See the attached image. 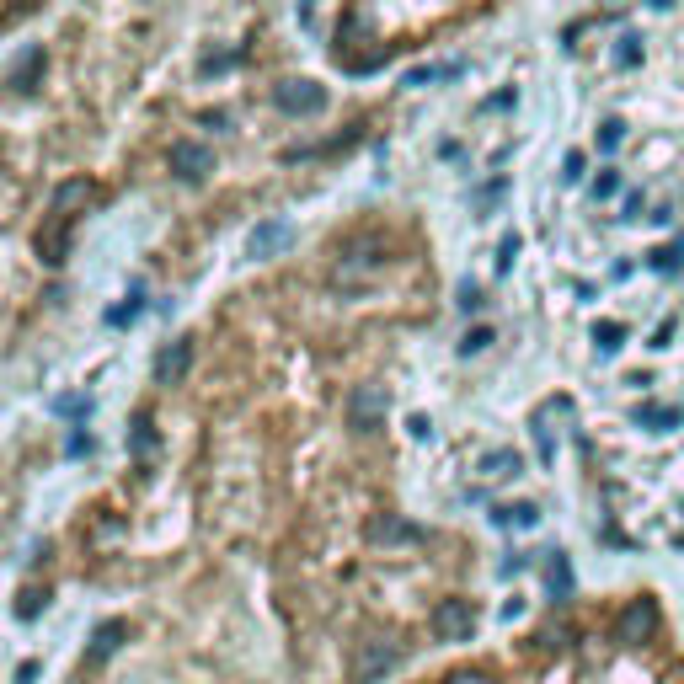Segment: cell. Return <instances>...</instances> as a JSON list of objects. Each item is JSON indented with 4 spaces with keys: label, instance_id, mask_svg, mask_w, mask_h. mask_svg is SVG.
Instances as JSON below:
<instances>
[{
    "label": "cell",
    "instance_id": "obj_1",
    "mask_svg": "<svg viewBox=\"0 0 684 684\" xmlns=\"http://www.w3.org/2000/svg\"><path fill=\"white\" fill-rule=\"evenodd\" d=\"M401 663V642L396 636H364L359 652H353V684H375Z\"/></svg>",
    "mask_w": 684,
    "mask_h": 684
},
{
    "label": "cell",
    "instance_id": "obj_2",
    "mask_svg": "<svg viewBox=\"0 0 684 684\" xmlns=\"http://www.w3.org/2000/svg\"><path fill=\"white\" fill-rule=\"evenodd\" d=\"M658 620H663V615H658V599H647V594L631 599L626 610L615 615V642H620V647H642V642H652V636H658Z\"/></svg>",
    "mask_w": 684,
    "mask_h": 684
},
{
    "label": "cell",
    "instance_id": "obj_3",
    "mask_svg": "<svg viewBox=\"0 0 684 684\" xmlns=\"http://www.w3.org/2000/svg\"><path fill=\"white\" fill-rule=\"evenodd\" d=\"M428 626H433L439 642H471V631H476L471 599H439V604H433V615H428Z\"/></svg>",
    "mask_w": 684,
    "mask_h": 684
},
{
    "label": "cell",
    "instance_id": "obj_4",
    "mask_svg": "<svg viewBox=\"0 0 684 684\" xmlns=\"http://www.w3.org/2000/svg\"><path fill=\"white\" fill-rule=\"evenodd\" d=\"M385 412H391V401H385L380 385H353V391H348V428L353 433L385 428Z\"/></svg>",
    "mask_w": 684,
    "mask_h": 684
},
{
    "label": "cell",
    "instance_id": "obj_5",
    "mask_svg": "<svg viewBox=\"0 0 684 684\" xmlns=\"http://www.w3.org/2000/svg\"><path fill=\"white\" fill-rule=\"evenodd\" d=\"M273 102H278V113H289V118H316V113H326V86H316V81H278Z\"/></svg>",
    "mask_w": 684,
    "mask_h": 684
},
{
    "label": "cell",
    "instance_id": "obj_6",
    "mask_svg": "<svg viewBox=\"0 0 684 684\" xmlns=\"http://www.w3.org/2000/svg\"><path fill=\"white\" fill-rule=\"evenodd\" d=\"M380 257H385V241H380V236H359V241H348V246L337 252V278H342V284H353V278L375 273V268H380Z\"/></svg>",
    "mask_w": 684,
    "mask_h": 684
},
{
    "label": "cell",
    "instance_id": "obj_7",
    "mask_svg": "<svg viewBox=\"0 0 684 684\" xmlns=\"http://www.w3.org/2000/svg\"><path fill=\"white\" fill-rule=\"evenodd\" d=\"M171 171H177L182 182H204L214 171L209 145H198V139H177V145H171Z\"/></svg>",
    "mask_w": 684,
    "mask_h": 684
},
{
    "label": "cell",
    "instance_id": "obj_8",
    "mask_svg": "<svg viewBox=\"0 0 684 684\" xmlns=\"http://www.w3.org/2000/svg\"><path fill=\"white\" fill-rule=\"evenodd\" d=\"M97 204V182L91 177H70V182H59L54 198H49V214H59V220H70V214H81Z\"/></svg>",
    "mask_w": 684,
    "mask_h": 684
},
{
    "label": "cell",
    "instance_id": "obj_9",
    "mask_svg": "<svg viewBox=\"0 0 684 684\" xmlns=\"http://www.w3.org/2000/svg\"><path fill=\"white\" fill-rule=\"evenodd\" d=\"M188 369H193V342L188 337L166 342V348L155 353V385H182V380H188Z\"/></svg>",
    "mask_w": 684,
    "mask_h": 684
},
{
    "label": "cell",
    "instance_id": "obj_10",
    "mask_svg": "<svg viewBox=\"0 0 684 684\" xmlns=\"http://www.w3.org/2000/svg\"><path fill=\"white\" fill-rule=\"evenodd\" d=\"M369 540H375V546H423V530H417L412 519H401V513H380V519L369 524Z\"/></svg>",
    "mask_w": 684,
    "mask_h": 684
},
{
    "label": "cell",
    "instance_id": "obj_11",
    "mask_svg": "<svg viewBox=\"0 0 684 684\" xmlns=\"http://www.w3.org/2000/svg\"><path fill=\"white\" fill-rule=\"evenodd\" d=\"M70 220H59V214H49V225L33 236V246H38V262L43 268H59V262L70 257V230H65Z\"/></svg>",
    "mask_w": 684,
    "mask_h": 684
},
{
    "label": "cell",
    "instance_id": "obj_12",
    "mask_svg": "<svg viewBox=\"0 0 684 684\" xmlns=\"http://www.w3.org/2000/svg\"><path fill=\"white\" fill-rule=\"evenodd\" d=\"M289 246V220H262L252 236H246V257H278Z\"/></svg>",
    "mask_w": 684,
    "mask_h": 684
},
{
    "label": "cell",
    "instance_id": "obj_13",
    "mask_svg": "<svg viewBox=\"0 0 684 684\" xmlns=\"http://www.w3.org/2000/svg\"><path fill=\"white\" fill-rule=\"evenodd\" d=\"M43 65H49V59H43V49H38V43H27L22 59L11 65V86H17V91H38V81H43Z\"/></svg>",
    "mask_w": 684,
    "mask_h": 684
},
{
    "label": "cell",
    "instance_id": "obj_14",
    "mask_svg": "<svg viewBox=\"0 0 684 684\" xmlns=\"http://www.w3.org/2000/svg\"><path fill=\"white\" fill-rule=\"evenodd\" d=\"M546 588L556 604H572V562L562 551H546Z\"/></svg>",
    "mask_w": 684,
    "mask_h": 684
},
{
    "label": "cell",
    "instance_id": "obj_15",
    "mask_svg": "<svg viewBox=\"0 0 684 684\" xmlns=\"http://www.w3.org/2000/svg\"><path fill=\"white\" fill-rule=\"evenodd\" d=\"M679 423H684V412H679V407H658V401H642V407H636V428L668 433V428H679Z\"/></svg>",
    "mask_w": 684,
    "mask_h": 684
},
{
    "label": "cell",
    "instance_id": "obj_16",
    "mask_svg": "<svg viewBox=\"0 0 684 684\" xmlns=\"http://www.w3.org/2000/svg\"><path fill=\"white\" fill-rule=\"evenodd\" d=\"M492 524H497V530H535V524H540V508H535V503L497 508V513H492Z\"/></svg>",
    "mask_w": 684,
    "mask_h": 684
},
{
    "label": "cell",
    "instance_id": "obj_17",
    "mask_svg": "<svg viewBox=\"0 0 684 684\" xmlns=\"http://www.w3.org/2000/svg\"><path fill=\"white\" fill-rule=\"evenodd\" d=\"M519 471H524L519 449H487L481 455V476H519Z\"/></svg>",
    "mask_w": 684,
    "mask_h": 684
},
{
    "label": "cell",
    "instance_id": "obj_18",
    "mask_svg": "<svg viewBox=\"0 0 684 684\" xmlns=\"http://www.w3.org/2000/svg\"><path fill=\"white\" fill-rule=\"evenodd\" d=\"M123 636H129V626H123V620H102V626L91 631V658H107V652H118Z\"/></svg>",
    "mask_w": 684,
    "mask_h": 684
},
{
    "label": "cell",
    "instance_id": "obj_19",
    "mask_svg": "<svg viewBox=\"0 0 684 684\" xmlns=\"http://www.w3.org/2000/svg\"><path fill=\"white\" fill-rule=\"evenodd\" d=\"M129 449H134V460H150L155 449H161V439H155V423H150V417H134V428H129Z\"/></svg>",
    "mask_w": 684,
    "mask_h": 684
},
{
    "label": "cell",
    "instance_id": "obj_20",
    "mask_svg": "<svg viewBox=\"0 0 684 684\" xmlns=\"http://www.w3.org/2000/svg\"><path fill=\"white\" fill-rule=\"evenodd\" d=\"M455 75H465L460 59H449V65H423V70H412L407 75V86H433V81H455Z\"/></svg>",
    "mask_w": 684,
    "mask_h": 684
},
{
    "label": "cell",
    "instance_id": "obj_21",
    "mask_svg": "<svg viewBox=\"0 0 684 684\" xmlns=\"http://www.w3.org/2000/svg\"><path fill=\"white\" fill-rule=\"evenodd\" d=\"M492 342H497V332H492V326H471V332L460 337V353H465V359H471V353H487Z\"/></svg>",
    "mask_w": 684,
    "mask_h": 684
},
{
    "label": "cell",
    "instance_id": "obj_22",
    "mask_svg": "<svg viewBox=\"0 0 684 684\" xmlns=\"http://www.w3.org/2000/svg\"><path fill=\"white\" fill-rule=\"evenodd\" d=\"M594 342H599V353H615L620 342H626V326H620V321H599L594 326Z\"/></svg>",
    "mask_w": 684,
    "mask_h": 684
},
{
    "label": "cell",
    "instance_id": "obj_23",
    "mask_svg": "<svg viewBox=\"0 0 684 684\" xmlns=\"http://www.w3.org/2000/svg\"><path fill=\"white\" fill-rule=\"evenodd\" d=\"M620 139H626V123H620V118H604V123H599V150H604V155H615V150H620Z\"/></svg>",
    "mask_w": 684,
    "mask_h": 684
},
{
    "label": "cell",
    "instance_id": "obj_24",
    "mask_svg": "<svg viewBox=\"0 0 684 684\" xmlns=\"http://www.w3.org/2000/svg\"><path fill=\"white\" fill-rule=\"evenodd\" d=\"M684 262V241H674V246H658V252H652V268L658 273H674Z\"/></svg>",
    "mask_w": 684,
    "mask_h": 684
},
{
    "label": "cell",
    "instance_id": "obj_25",
    "mask_svg": "<svg viewBox=\"0 0 684 684\" xmlns=\"http://www.w3.org/2000/svg\"><path fill=\"white\" fill-rule=\"evenodd\" d=\"M519 246H524V241H519V230H508V236L497 241V273H508V268H513V257H519Z\"/></svg>",
    "mask_w": 684,
    "mask_h": 684
},
{
    "label": "cell",
    "instance_id": "obj_26",
    "mask_svg": "<svg viewBox=\"0 0 684 684\" xmlns=\"http://www.w3.org/2000/svg\"><path fill=\"white\" fill-rule=\"evenodd\" d=\"M444 684H497V674H492V668H455Z\"/></svg>",
    "mask_w": 684,
    "mask_h": 684
},
{
    "label": "cell",
    "instance_id": "obj_27",
    "mask_svg": "<svg viewBox=\"0 0 684 684\" xmlns=\"http://www.w3.org/2000/svg\"><path fill=\"white\" fill-rule=\"evenodd\" d=\"M583 150H567V161H562V182H567V188H578V182H583Z\"/></svg>",
    "mask_w": 684,
    "mask_h": 684
},
{
    "label": "cell",
    "instance_id": "obj_28",
    "mask_svg": "<svg viewBox=\"0 0 684 684\" xmlns=\"http://www.w3.org/2000/svg\"><path fill=\"white\" fill-rule=\"evenodd\" d=\"M615 65H620V70H636V65H642V49H636V38H620Z\"/></svg>",
    "mask_w": 684,
    "mask_h": 684
},
{
    "label": "cell",
    "instance_id": "obj_29",
    "mask_svg": "<svg viewBox=\"0 0 684 684\" xmlns=\"http://www.w3.org/2000/svg\"><path fill=\"white\" fill-rule=\"evenodd\" d=\"M615 193H620V171L604 166L599 177H594V198H615Z\"/></svg>",
    "mask_w": 684,
    "mask_h": 684
},
{
    "label": "cell",
    "instance_id": "obj_30",
    "mask_svg": "<svg viewBox=\"0 0 684 684\" xmlns=\"http://www.w3.org/2000/svg\"><path fill=\"white\" fill-rule=\"evenodd\" d=\"M535 455H540V465H556V444H551V433L535 423Z\"/></svg>",
    "mask_w": 684,
    "mask_h": 684
},
{
    "label": "cell",
    "instance_id": "obj_31",
    "mask_svg": "<svg viewBox=\"0 0 684 684\" xmlns=\"http://www.w3.org/2000/svg\"><path fill=\"white\" fill-rule=\"evenodd\" d=\"M43 604H49V594H38V588H33V594H22V599H17V615H22V620H33V615L43 610Z\"/></svg>",
    "mask_w": 684,
    "mask_h": 684
},
{
    "label": "cell",
    "instance_id": "obj_32",
    "mask_svg": "<svg viewBox=\"0 0 684 684\" xmlns=\"http://www.w3.org/2000/svg\"><path fill=\"white\" fill-rule=\"evenodd\" d=\"M86 407H91L86 396H65V401H54V412H59V417H86Z\"/></svg>",
    "mask_w": 684,
    "mask_h": 684
},
{
    "label": "cell",
    "instance_id": "obj_33",
    "mask_svg": "<svg viewBox=\"0 0 684 684\" xmlns=\"http://www.w3.org/2000/svg\"><path fill=\"white\" fill-rule=\"evenodd\" d=\"M481 305H487V300H481V289H476V284H460V310H465V316H471V310H481Z\"/></svg>",
    "mask_w": 684,
    "mask_h": 684
},
{
    "label": "cell",
    "instance_id": "obj_34",
    "mask_svg": "<svg viewBox=\"0 0 684 684\" xmlns=\"http://www.w3.org/2000/svg\"><path fill=\"white\" fill-rule=\"evenodd\" d=\"M236 59H241V54H209V59H204V75H214V70H230Z\"/></svg>",
    "mask_w": 684,
    "mask_h": 684
},
{
    "label": "cell",
    "instance_id": "obj_35",
    "mask_svg": "<svg viewBox=\"0 0 684 684\" xmlns=\"http://www.w3.org/2000/svg\"><path fill=\"white\" fill-rule=\"evenodd\" d=\"M134 316H139V294H134L129 305H118V310H113V316H107V321H113V326H123V321H134Z\"/></svg>",
    "mask_w": 684,
    "mask_h": 684
},
{
    "label": "cell",
    "instance_id": "obj_36",
    "mask_svg": "<svg viewBox=\"0 0 684 684\" xmlns=\"http://www.w3.org/2000/svg\"><path fill=\"white\" fill-rule=\"evenodd\" d=\"M481 107H487V113H497V107H513V91H497V97H487Z\"/></svg>",
    "mask_w": 684,
    "mask_h": 684
},
{
    "label": "cell",
    "instance_id": "obj_37",
    "mask_svg": "<svg viewBox=\"0 0 684 684\" xmlns=\"http://www.w3.org/2000/svg\"><path fill=\"white\" fill-rule=\"evenodd\" d=\"M647 6H652V11H668V6H674V0H647Z\"/></svg>",
    "mask_w": 684,
    "mask_h": 684
},
{
    "label": "cell",
    "instance_id": "obj_38",
    "mask_svg": "<svg viewBox=\"0 0 684 684\" xmlns=\"http://www.w3.org/2000/svg\"><path fill=\"white\" fill-rule=\"evenodd\" d=\"M679 551H684V535H679Z\"/></svg>",
    "mask_w": 684,
    "mask_h": 684
}]
</instances>
